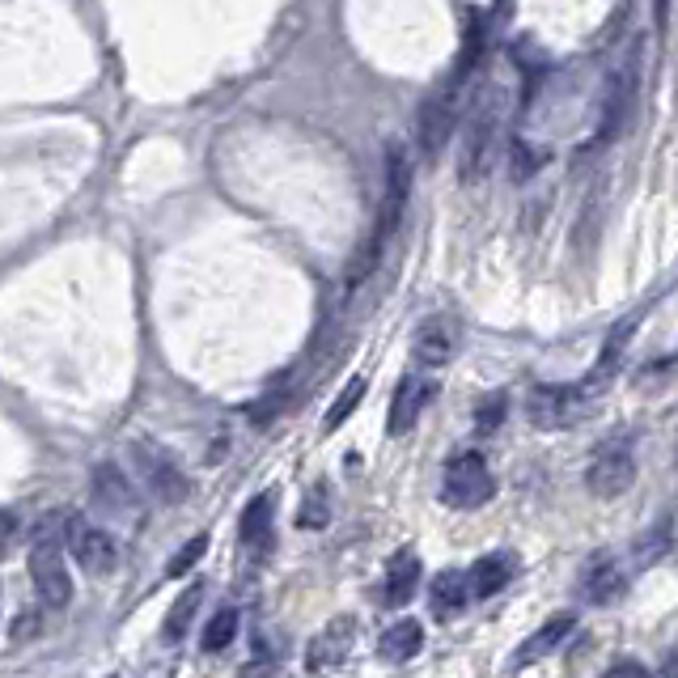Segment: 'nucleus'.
I'll use <instances>...</instances> for the list:
<instances>
[{"label":"nucleus","instance_id":"obj_29","mask_svg":"<svg viewBox=\"0 0 678 678\" xmlns=\"http://www.w3.org/2000/svg\"><path fill=\"white\" fill-rule=\"evenodd\" d=\"M13 539H17V518L9 509H0V556L13 547Z\"/></svg>","mask_w":678,"mask_h":678},{"label":"nucleus","instance_id":"obj_13","mask_svg":"<svg viewBox=\"0 0 678 678\" xmlns=\"http://www.w3.org/2000/svg\"><path fill=\"white\" fill-rule=\"evenodd\" d=\"M514 572H518V556L514 552H492V556L476 559L467 568V590H471V599H496L514 581Z\"/></svg>","mask_w":678,"mask_h":678},{"label":"nucleus","instance_id":"obj_18","mask_svg":"<svg viewBox=\"0 0 678 678\" xmlns=\"http://www.w3.org/2000/svg\"><path fill=\"white\" fill-rule=\"evenodd\" d=\"M272 514H276V496H272V492H259V496L246 505L242 526H238L246 547H255V552H268V547H272Z\"/></svg>","mask_w":678,"mask_h":678},{"label":"nucleus","instance_id":"obj_12","mask_svg":"<svg viewBox=\"0 0 678 678\" xmlns=\"http://www.w3.org/2000/svg\"><path fill=\"white\" fill-rule=\"evenodd\" d=\"M94 505L102 514H111V518H132L136 514V488L127 483V476L115 463H102L94 471Z\"/></svg>","mask_w":678,"mask_h":678},{"label":"nucleus","instance_id":"obj_21","mask_svg":"<svg viewBox=\"0 0 678 678\" xmlns=\"http://www.w3.org/2000/svg\"><path fill=\"white\" fill-rule=\"evenodd\" d=\"M204 602V585H187L183 590V599L170 606V619H165V640H178L187 628H192V619H196V611H200Z\"/></svg>","mask_w":678,"mask_h":678},{"label":"nucleus","instance_id":"obj_9","mask_svg":"<svg viewBox=\"0 0 678 678\" xmlns=\"http://www.w3.org/2000/svg\"><path fill=\"white\" fill-rule=\"evenodd\" d=\"M496 132H501V111H496V102H488L476 115V123H471L467 140H463V158H458L463 183H476V178L488 174L492 153H496Z\"/></svg>","mask_w":678,"mask_h":678},{"label":"nucleus","instance_id":"obj_5","mask_svg":"<svg viewBox=\"0 0 678 678\" xmlns=\"http://www.w3.org/2000/svg\"><path fill=\"white\" fill-rule=\"evenodd\" d=\"M628 445H632L628 437H606L594 449V458L585 467V488L599 501H615V496H624L637 483V458H632Z\"/></svg>","mask_w":678,"mask_h":678},{"label":"nucleus","instance_id":"obj_10","mask_svg":"<svg viewBox=\"0 0 678 678\" xmlns=\"http://www.w3.org/2000/svg\"><path fill=\"white\" fill-rule=\"evenodd\" d=\"M353 637H357V624H353L348 615L331 619L319 637L310 640V649H306V670H310V675H326V670H335V666L348 657Z\"/></svg>","mask_w":678,"mask_h":678},{"label":"nucleus","instance_id":"obj_23","mask_svg":"<svg viewBox=\"0 0 678 678\" xmlns=\"http://www.w3.org/2000/svg\"><path fill=\"white\" fill-rule=\"evenodd\" d=\"M365 391H369V382H365V378H353V382H348V391H344L340 399L326 407V420H322V429H326V433H335V429H340V424H344V420H348V416H353V411L360 407Z\"/></svg>","mask_w":678,"mask_h":678},{"label":"nucleus","instance_id":"obj_2","mask_svg":"<svg viewBox=\"0 0 678 678\" xmlns=\"http://www.w3.org/2000/svg\"><path fill=\"white\" fill-rule=\"evenodd\" d=\"M407 196H411V165H407V153L395 145L391 158H386V192H382V208H378V225H373V238L365 242V250L357 255L353 272H348V288H357L360 280L378 268L382 250L391 246V238H395V230H399V221H403V212H407Z\"/></svg>","mask_w":678,"mask_h":678},{"label":"nucleus","instance_id":"obj_15","mask_svg":"<svg viewBox=\"0 0 678 678\" xmlns=\"http://www.w3.org/2000/svg\"><path fill=\"white\" fill-rule=\"evenodd\" d=\"M624 590V568H619V559L611 556V552H599V556L585 564V572H581V599L585 602H611L615 594Z\"/></svg>","mask_w":678,"mask_h":678},{"label":"nucleus","instance_id":"obj_30","mask_svg":"<svg viewBox=\"0 0 678 678\" xmlns=\"http://www.w3.org/2000/svg\"><path fill=\"white\" fill-rule=\"evenodd\" d=\"M602 678H653V675H649L640 662H619V666H611Z\"/></svg>","mask_w":678,"mask_h":678},{"label":"nucleus","instance_id":"obj_14","mask_svg":"<svg viewBox=\"0 0 678 678\" xmlns=\"http://www.w3.org/2000/svg\"><path fill=\"white\" fill-rule=\"evenodd\" d=\"M572 628H577V615H572V611H559V615H552V619H543L539 632H530L526 644L518 649L514 670H518V666H530V662H539V657H547V653H556L559 644L572 637Z\"/></svg>","mask_w":678,"mask_h":678},{"label":"nucleus","instance_id":"obj_24","mask_svg":"<svg viewBox=\"0 0 678 678\" xmlns=\"http://www.w3.org/2000/svg\"><path fill=\"white\" fill-rule=\"evenodd\" d=\"M505 416H509V395L505 391H492L488 399H479L476 407V433H496L501 424H505Z\"/></svg>","mask_w":678,"mask_h":678},{"label":"nucleus","instance_id":"obj_19","mask_svg":"<svg viewBox=\"0 0 678 678\" xmlns=\"http://www.w3.org/2000/svg\"><path fill=\"white\" fill-rule=\"evenodd\" d=\"M420 644H424V628L416 624V619H399V624H391L382 640H378V657L382 662H407V657H416L420 653Z\"/></svg>","mask_w":678,"mask_h":678},{"label":"nucleus","instance_id":"obj_26","mask_svg":"<svg viewBox=\"0 0 678 678\" xmlns=\"http://www.w3.org/2000/svg\"><path fill=\"white\" fill-rule=\"evenodd\" d=\"M204 552H208V534H196V539H192V543H187L178 556L165 564V577H183V572H192V568L200 564Z\"/></svg>","mask_w":678,"mask_h":678},{"label":"nucleus","instance_id":"obj_7","mask_svg":"<svg viewBox=\"0 0 678 678\" xmlns=\"http://www.w3.org/2000/svg\"><path fill=\"white\" fill-rule=\"evenodd\" d=\"M60 539L69 543V552L77 559L85 572H111L115 568V539H111V530H102V526H89V521L81 518V514H64L60 521Z\"/></svg>","mask_w":678,"mask_h":678},{"label":"nucleus","instance_id":"obj_11","mask_svg":"<svg viewBox=\"0 0 678 678\" xmlns=\"http://www.w3.org/2000/svg\"><path fill=\"white\" fill-rule=\"evenodd\" d=\"M433 395H437V382H429V378H403L399 391H395V403H391V420H386L391 437L411 433L416 420L424 416V407L433 403Z\"/></svg>","mask_w":678,"mask_h":678},{"label":"nucleus","instance_id":"obj_22","mask_svg":"<svg viewBox=\"0 0 678 678\" xmlns=\"http://www.w3.org/2000/svg\"><path fill=\"white\" fill-rule=\"evenodd\" d=\"M234 637H238V611L225 606V611H217V615L208 619V628H204V649H208V653H221V649H230Z\"/></svg>","mask_w":678,"mask_h":678},{"label":"nucleus","instance_id":"obj_16","mask_svg":"<svg viewBox=\"0 0 678 678\" xmlns=\"http://www.w3.org/2000/svg\"><path fill=\"white\" fill-rule=\"evenodd\" d=\"M416 585H420V556H416V547H399L391 556V568H386L382 602L386 606H407V602L416 599Z\"/></svg>","mask_w":678,"mask_h":678},{"label":"nucleus","instance_id":"obj_6","mask_svg":"<svg viewBox=\"0 0 678 678\" xmlns=\"http://www.w3.org/2000/svg\"><path fill=\"white\" fill-rule=\"evenodd\" d=\"M127 454H132L136 479L158 496L161 505H183V501H187L192 483H187V476L170 463V454H161L158 445H149V441H132Z\"/></svg>","mask_w":678,"mask_h":678},{"label":"nucleus","instance_id":"obj_20","mask_svg":"<svg viewBox=\"0 0 678 678\" xmlns=\"http://www.w3.org/2000/svg\"><path fill=\"white\" fill-rule=\"evenodd\" d=\"M429 602H433V611H437L441 619L445 615H454V611H463L467 602H471V590H467V572H458V568H445L433 577V585H429Z\"/></svg>","mask_w":678,"mask_h":678},{"label":"nucleus","instance_id":"obj_17","mask_svg":"<svg viewBox=\"0 0 678 678\" xmlns=\"http://www.w3.org/2000/svg\"><path fill=\"white\" fill-rule=\"evenodd\" d=\"M454 344H458V331L449 319H429L420 331H416V360L429 365V369H441L445 360L454 357Z\"/></svg>","mask_w":678,"mask_h":678},{"label":"nucleus","instance_id":"obj_27","mask_svg":"<svg viewBox=\"0 0 678 678\" xmlns=\"http://www.w3.org/2000/svg\"><path fill=\"white\" fill-rule=\"evenodd\" d=\"M297 526H301V530H322V526H326V492H322V488H315V492H310V501L301 505V518H297Z\"/></svg>","mask_w":678,"mask_h":678},{"label":"nucleus","instance_id":"obj_31","mask_svg":"<svg viewBox=\"0 0 678 678\" xmlns=\"http://www.w3.org/2000/svg\"><path fill=\"white\" fill-rule=\"evenodd\" d=\"M666 13H670V0H657V22L666 26Z\"/></svg>","mask_w":678,"mask_h":678},{"label":"nucleus","instance_id":"obj_1","mask_svg":"<svg viewBox=\"0 0 678 678\" xmlns=\"http://www.w3.org/2000/svg\"><path fill=\"white\" fill-rule=\"evenodd\" d=\"M606 391V378H581V382H568V386H534L526 395V420L543 433H564V429H577L581 420H590V411L602 403Z\"/></svg>","mask_w":678,"mask_h":678},{"label":"nucleus","instance_id":"obj_28","mask_svg":"<svg viewBox=\"0 0 678 678\" xmlns=\"http://www.w3.org/2000/svg\"><path fill=\"white\" fill-rule=\"evenodd\" d=\"M42 632V615L39 611H22L17 615V624H13V640H30Z\"/></svg>","mask_w":678,"mask_h":678},{"label":"nucleus","instance_id":"obj_25","mask_svg":"<svg viewBox=\"0 0 678 678\" xmlns=\"http://www.w3.org/2000/svg\"><path fill=\"white\" fill-rule=\"evenodd\" d=\"M666 543H670V521H662V526H657V534L649 530V534L637 543V568H649L653 559H662Z\"/></svg>","mask_w":678,"mask_h":678},{"label":"nucleus","instance_id":"obj_32","mask_svg":"<svg viewBox=\"0 0 678 678\" xmlns=\"http://www.w3.org/2000/svg\"><path fill=\"white\" fill-rule=\"evenodd\" d=\"M0 602H4V590H0Z\"/></svg>","mask_w":678,"mask_h":678},{"label":"nucleus","instance_id":"obj_4","mask_svg":"<svg viewBox=\"0 0 678 678\" xmlns=\"http://www.w3.org/2000/svg\"><path fill=\"white\" fill-rule=\"evenodd\" d=\"M496 496V479L492 467L483 463L479 449H463L445 463V479H441V505L449 509H479Z\"/></svg>","mask_w":678,"mask_h":678},{"label":"nucleus","instance_id":"obj_3","mask_svg":"<svg viewBox=\"0 0 678 678\" xmlns=\"http://www.w3.org/2000/svg\"><path fill=\"white\" fill-rule=\"evenodd\" d=\"M64 514H47V521L39 526L35 543H30V556H26V568H30V581H35V594L47 611H60L73 602V581H69V568H64V556H60V543H56V530H60Z\"/></svg>","mask_w":678,"mask_h":678},{"label":"nucleus","instance_id":"obj_8","mask_svg":"<svg viewBox=\"0 0 678 678\" xmlns=\"http://www.w3.org/2000/svg\"><path fill=\"white\" fill-rule=\"evenodd\" d=\"M637 85H640V42L632 47V56L624 60V69L615 73L611 89H606V102H602V120H599V140H594V145H606L611 136L624 132V123H628V115H632Z\"/></svg>","mask_w":678,"mask_h":678}]
</instances>
